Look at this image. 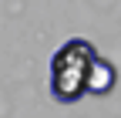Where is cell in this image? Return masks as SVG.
Listing matches in <instances>:
<instances>
[{
    "label": "cell",
    "mask_w": 121,
    "mask_h": 118,
    "mask_svg": "<svg viewBox=\"0 0 121 118\" xmlns=\"http://www.w3.org/2000/svg\"><path fill=\"white\" fill-rule=\"evenodd\" d=\"M98 57L94 44L84 37H71L64 41L51 57V95L60 105H74L84 98L87 88V68Z\"/></svg>",
    "instance_id": "cell-1"
},
{
    "label": "cell",
    "mask_w": 121,
    "mask_h": 118,
    "mask_svg": "<svg viewBox=\"0 0 121 118\" xmlns=\"http://www.w3.org/2000/svg\"><path fill=\"white\" fill-rule=\"evenodd\" d=\"M114 84H118V71H114V64L104 61V57L98 54L94 61H91V68H87V88H84V95L101 98V95H108Z\"/></svg>",
    "instance_id": "cell-2"
}]
</instances>
